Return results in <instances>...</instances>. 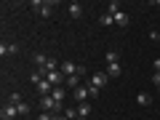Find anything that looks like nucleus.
<instances>
[{"label": "nucleus", "instance_id": "obj_17", "mask_svg": "<svg viewBox=\"0 0 160 120\" xmlns=\"http://www.w3.org/2000/svg\"><path fill=\"white\" fill-rule=\"evenodd\" d=\"M86 86H88V83H86ZM88 91H91V99L99 96V88H96V86H88Z\"/></svg>", "mask_w": 160, "mask_h": 120}, {"label": "nucleus", "instance_id": "obj_20", "mask_svg": "<svg viewBox=\"0 0 160 120\" xmlns=\"http://www.w3.org/2000/svg\"><path fill=\"white\" fill-rule=\"evenodd\" d=\"M51 118H53V115H48V112H43V115H40L38 120H51Z\"/></svg>", "mask_w": 160, "mask_h": 120}, {"label": "nucleus", "instance_id": "obj_3", "mask_svg": "<svg viewBox=\"0 0 160 120\" xmlns=\"http://www.w3.org/2000/svg\"><path fill=\"white\" fill-rule=\"evenodd\" d=\"M88 96H91V91H88V86H80V88H75V91H72V99H75L78 104L88 102Z\"/></svg>", "mask_w": 160, "mask_h": 120}, {"label": "nucleus", "instance_id": "obj_16", "mask_svg": "<svg viewBox=\"0 0 160 120\" xmlns=\"http://www.w3.org/2000/svg\"><path fill=\"white\" fill-rule=\"evenodd\" d=\"M16 109H19V115H29V104H24V102H19Z\"/></svg>", "mask_w": 160, "mask_h": 120}, {"label": "nucleus", "instance_id": "obj_9", "mask_svg": "<svg viewBox=\"0 0 160 120\" xmlns=\"http://www.w3.org/2000/svg\"><path fill=\"white\" fill-rule=\"evenodd\" d=\"M64 88H69V91L80 88V78H78V75H69V78H67V83H64Z\"/></svg>", "mask_w": 160, "mask_h": 120}, {"label": "nucleus", "instance_id": "obj_19", "mask_svg": "<svg viewBox=\"0 0 160 120\" xmlns=\"http://www.w3.org/2000/svg\"><path fill=\"white\" fill-rule=\"evenodd\" d=\"M152 80H155V88H160V72H155V75H152Z\"/></svg>", "mask_w": 160, "mask_h": 120}, {"label": "nucleus", "instance_id": "obj_11", "mask_svg": "<svg viewBox=\"0 0 160 120\" xmlns=\"http://www.w3.org/2000/svg\"><path fill=\"white\" fill-rule=\"evenodd\" d=\"M51 96L56 99V102H64V96H67V88H64V86H59V88H53V91H51Z\"/></svg>", "mask_w": 160, "mask_h": 120}, {"label": "nucleus", "instance_id": "obj_12", "mask_svg": "<svg viewBox=\"0 0 160 120\" xmlns=\"http://www.w3.org/2000/svg\"><path fill=\"white\" fill-rule=\"evenodd\" d=\"M136 102L142 104V107H149V102H152V96H149V93H144V91H139V93H136Z\"/></svg>", "mask_w": 160, "mask_h": 120}, {"label": "nucleus", "instance_id": "obj_22", "mask_svg": "<svg viewBox=\"0 0 160 120\" xmlns=\"http://www.w3.org/2000/svg\"><path fill=\"white\" fill-rule=\"evenodd\" d=\"M155 8H160V0H158V3H155Z\"/></svg>", "mask_w": 160, "mask_h": 120}, {"label": "nucleus", "instance_id": "obj_23", "mask_svg": "<svg viewBox=\"0 0 160 120\" xmlns=\"http://www.w3.org/2000/svg\"><path fill=\"white\" fill-rule=\"evenodd\" d=\"M78 120H83V118H78Z\"/></svg>", "mask_w": 160, "mask_h": 120}, {"label": "nucleus", "instance_id": "obj_21", "mask_svg": "<svg viewBox=\"0 0 160 120\" xmlns=\"http://www.w3.org/2000/svg\"><path fill=\"white\" fill-rule=\"evenodd\" d=\"M51 120H67V118H64V115H62V118H51Z\"/></svg>", "mask_w": 160, "mask_h": 120}, {"label": "nucleus", "instance_id": "obj_15", "mask_svg": "<svg viewBox=\"0 0 160 120\" xmlns=\"http://www.w3.org/2000/svg\"><path fill=\"white\" fill-rule=\"evenodd\" d=\"M107 13H112V16H115V13H120V3H118V0H112V3L107 6Z\"/></svg>", "mask_w": 160, "mask_h": 120}, {"label": "nucleus", "instance_id": "obj_4", "mask_svg": "<svg viewBox=\"0 0 160 120\" xmlns=\"http://www.w3.org/2000/svg\"><path fill=\"white\" fill-rule=\"evenodd\" d=\"M78 67L80 64H72V62H62V72H64V78H69V75H78ZM80 78V75H78Z\"/></svg>", "mask_w": 160, "mask_h": 120}, {"label": "nucleus", "instance_id": "obj_18", "mask_svg": "<svg viewBox=\"0 0 160 120\" xmlns=\"http://www.w3.org/2000/svg\"><path fill=\"white\" fill-rule=\"evenodd\" d=\"M149 40H155V43H158V40H160V32H155V29H152V32H149Z\"/></svg>", "mask_w": 160, "mask_h": 120}, {"label": "nucleus", "instance_id": "obj_6", "mask_svg": "<svg viewBox=\"0 0 160 120\" xmlns=\"http://www.w3.org/2000/svg\"><path fill=\"white\" fill-rule=\"evenodd\" d=\"M115 27H128V13L126 11L115 13Z\"/></svg>", "mask_w": 160, "mask_h": 120}, {"label": "nucleus", "instance_id": "obj_8", "mask_svg": "<svg viewBox=\"0 0 160 120\" xmlns=\"http://www.w3.org/2000/svg\"><path fill=\"white\" fill-rule=\"evenodd\" d=\"M69 16L80 19V16H83V6H80V3H69Z\"/></svg>", "mask_w": 160, "mask_h": 120}, {"label": "nucleus", "instance_id": "obj_7", "mask_svg": "<svg viewBox=\"0 0 160 120\" xmlns=\"http://www.w3.org/2000/svg\"><path fill=\"white\" fill-rule=\"evenodd\" d=\"M88 115H91V104H88V102H83V104H78V118H83V120H86Z\"/></svg>", "mask_w": 160, "mask_h": 120}, {"label": "nucleus", "instance_id": "obj_14", "mask_svg": "<svg viewBox=\"0 0 160 120\" xmlns=\"http://www.w3.org/2000/svg\"><path fill=\"white\" fill-rule=\"evenodd\" d=\"M99 22H102L104 27H112V24H115V16H112V13H104V16L99 19Z\"/></svg>", "mask_w": 160, "mask_h": 120}, {"label": "nucleus", "instance_id": "obj_13", "mask_svg": "<svg viewBox=\"0 0 160 120\" xmlns=\"http://www.w3.org/2000/svg\"><path fill=\"white\" fill-rule=\"evenodd\" d=\"M107 64H120V51H107Z\"/></svg>", "mask_w": 160, "mask_h": 120}, {"label": "nucleus", "instance_id": "obj_1", "mask_svg": "<svg viewBox=\"0 0 160 120\" xmlns=\"http://www.w3.org/2000/svg\"><path fill=\"white\" fill-rule=\"evenodd\" d=\"M88 86H96L99 91H102V88L107 86V72H93L91 78H88Z\"/></svg>", "mask_w": 160, "mask_h": 120}, {"label": "nucleus", "instance_id": "obj_5", "mask_svg": "<svg viewBox=\"0 0 160 120\" xmlns=\"http://www.w3.org/2000/svg\"><path fill=\"white\" fill-rule=\"evenodd\" d=\"M16 43H0V56H11V53H16Z\"/></svg>", "mask_w": 160, "mask_h": 120}, {"label": "nucleus", "instance_id": "obj_10", "mask_svg": "<svg viewBox=\"0 0 160 120\" xmlns=\"http://www.w3.org/2000/svg\"><path fill=\"white\" fill-rule=\"evenodd\" d=\"M104 72H107V78H118L123 69H120V64H107V69H104Z\"/></svg>", "mask_w": 160, "mask_h": 120}, {"label": "nucleus", "instance_id": "obj_2", "mask_svg": "<svg viewBox=\"0 0 160 120\" xmlns=\"http://www.w3.org/2000/svg\"><path fill=\"white\" fill-rule=\"evenodd\" d=\"M16 115H19L16 104H11V102H8V104H3V109H0V118H3V120H13Z\"/></svg>", "mask_w": 160, "mask_h": 120}]
</instances>
